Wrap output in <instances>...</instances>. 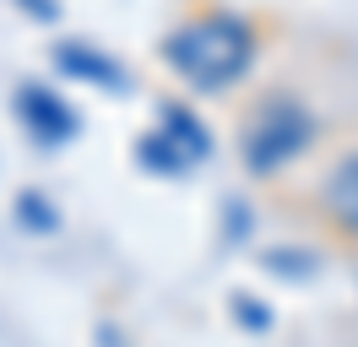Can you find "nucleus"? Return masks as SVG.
I'll return each mask as SVG.
<instances>
[{"instance_id":"nucleus-2","label":"nucleus","mask_w":358,"mask_h":347,"mask_svg":"<svg viewBox=\"0 0 358 347\" xmlns=\"http://www.w3.org/2000/svg\"><path fill=\"white\" fill-rule=\"evenodd\" d=\"M315 136V120L310 108L299 104V98H288V92H271V98H261V104L250 108L245 130H239V157H245L250 174H277L288 169L299 152L310 147Z\"/></svg>"},{"instance_id":"nucleus-1","label":"nucleus","mask_w":358,"mask_h":347,"mask_svg":"<svg viewBox=\"0 0 358 347\" xmlns=\"http://www.w3.org/2000/svg\"><path fill=\"white\" fill-rule=\"evenodd\" d=\"M163 65L196 92H223L255 65V27L234 11H196L157 43Z\"/></svg>"},{"instance_id":"nucleus-6","label":"nucleus","mask_w":358,"mask_h":347,"mask_svg":"<svg viewBox=\"0 0 358 347\" xmlns=\"http://www.w3.org/2000/svg\"><path fill=\"white\" fill-rule=\"evenodd\" d=\"M157 120H163V136H169V141H174V147L185 152L190 163L212 152V136H206V125H201V120H196L185 104H163V114H157Z\"/></svg>"},{"instance_id":"nucleus-4","label":"nucleus","mask_w":358,"mask_h":347,"mask_svg":"<svg viewBox=\"0 0 358 347\" xmlns=\"http://www.w3.org/2000/svg\"><path fill=\"white\" fill-rule=\"evenodd\" d=\"M55 65H60L66 76L98 82V87H109V92H120V87H125V71H120V60H109V55H103V49H92V43L66 38L60 49H55Z\"/></svg>"},{"instance_id":"nucleus-10","label":"nucleus","mask_w":358,"mask_h":347,"mask_svg":"<svg viewBox=\"0 0 358 347\" xmlns=\"http://www.w3.org/2000/svg\"><path fill=\"white\" fill-rule=\"evenodd\" d=\"M22 11H27V17H38V22H49V17H55V0H22Z\"/></svg>"},{"instance_id":"nucleus-9","label":"nucleus","mask_w":358,"mask_h":347,"mask_svg":"<svg viewBox=\"0 0 358 347\" xmlns=\"http://www.w3.org/2000/svg\"><path fill=\"white\" fill-rule=\"evenodd\" d=\"M234 315H239L250 331H266V325H271V315H266V309H261L255 299H250V293H234Z\"/></svg>"},{"instance_id":"nucleus-3","label":"nucleus","mask_w":358,"mask_h":347,"mask_svg":"<svg viewBox=\"0 0 358 347\" xmlns=\"http://www.w3.org/2000/svg\"><path fill=\"white\" fill-rule=\"evenodd\" d=\"M17 114H22V125L33 130L38 141H71V136H76V108H71L60 92L38 87V82L17 87Z\"/></svg>"},{"instance_id":"nucleus-8","label":"nucleus","mask_w":358,"mask_h":347,"mask_svg":"<svg viewBox=\"0 0 358 347\" xmlns=\"http://www.w3.org/2000/svg\"><path fill=\"white\" fill-rule=\"evenodd\" d=\"M17 212H22V222H27V228H38V234L55 228V206H44L38 195H22V201H17Z\"/></svg>"},{"instance_id":"nucleus-5","label":"nucleus","mask_w":358,"mask_h":347,"mask_svg":"<svg viewBox=\"0 0 358 347\" xmlns=\"http://www.w3.org/2000/svg\"><path fill=\"white\" fill-rule=\"evenodd\" d=\"M326 212H331L348 234H358V152H348V157L326 174Z\"/></svg>"},{"instance_id":"nucleus-7","label":"nucleus","mask_w":358,"mask_h":347,"mask_svg":"<svg viewBox=\"0 0 358 347\" xmlns=\"http://www.w3.org/2000/svg\"><path fill=\"white\" fill-rule=\"evenodd\" d=\"M136 157H141L152 174H185V169H190V157H185V152H179L163 130H157V136H147V141L136 147Z\"/></svg>"}]
</instances>
